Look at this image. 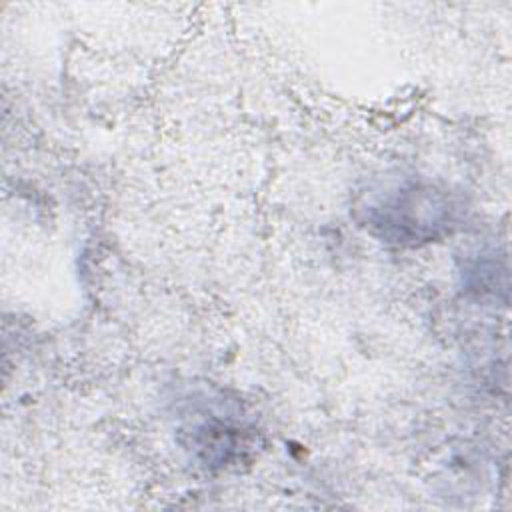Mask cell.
Instances as JSON below:
<instances>
[{
	"label": "cell",
	"mask_w": 512,
	"mask_h": 512,
	"mask_svg": "<svg viewBox=\"0 0 512 512\" xmlns=\"http://www.w3.org/2000/svg\"><path fill=\"white\" fill-rule=\"evenodd\" d=\"M368 222L400 240H426L450 222V208L432 190L418 186L394 188L384 202L368 206Z\"/></svg>",
	"instance_id": "obj_1"
}]
</instances>
